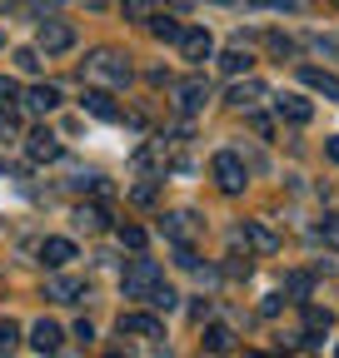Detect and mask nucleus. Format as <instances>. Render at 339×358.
Returning <instances> with one entry per match:
<instances>
[{
  "label": "nucleus",
  "instance_id": "7c9ffc66",
  "mask_svg": "<svg viewBox=\"0 0 339 358\" xmlns=\"http://www.w3.org/2000/svg\"><path fill=\"white\" fill-rule=\"evenodd\" d=\"M270 50H275V55H294V50H300V45H294L289 35H270Z\"/></svg>",
  "mask_w": 339,
  "mask_h": 358
},
{
  "label": "nucleus",
  "instance_id": "bb28decb",
  "mask_svg": "<svg viewBox=\"0 0 339 358\" xmlns=\"http://www.w3.org/2000/svg\"><path fill=\"white\" fill-rule=\"evenodd\" d=\"M20 343V324H11V319H0V353H11Z\"/></svg>",
  "mask_w": 339,
  "mask_h": 358
},
{
  "label": "nucleus",
  "instance_id": "f03ea898",
  "mask_svg": "<svg viewBox=\"0 0 339 358\" xmlns=\"http://www.w3.org/2000/svg\"><path fill=\"white\" fill-rule=\"evenodd\" d=\"M70 45H75V25H70V20H60V15H46V20H40V30H35V50L65 55Z\"/></svg>",
  "mask_w": 339,
  "mask_h": 358
},
{
  "label": "nucleus",
  "instance_id": "e433bc0d",
  "mask_svg": "<svg viewBox=\"0 0 339 358\" xmlns=\"http://www.w3.org/2000/svg\"><path fill=\"white\" fill-rule=\"evenodd\" d=\"M105 358H125V353H105Z\"/></svg>",
  "mask_w": 339,
  "mask_h": 358
},
{
  "label": "nucleus",
  "instance_id": "cd10ccee",
  "mask_svg": "<svg viewBox=\"0 0 339 358\" xmlns=\"http://www.w3.org/2000/svg\"><path fill=\"white\" fill-rule=\"evenodd\" d=\"M15 65H20L25 75H35V70H40V50H35V45H25V50H15Z\"/></svg>",
  "mask_w": 339,
  "mask_h": 358
},
{
  "label": "nucleus",
  "instance_id": "c9c22d12",
  "mask_svg": "<svg viewBox=\"0 0 339 358\" xmlns=\"http://www.w3.org/2000/svg\"><path fill=\"white\" fill-rule=\"evenodd\" d=\"M85 6H105V0H85Z\"/></svg>",
  "mask_w": 339,
  "mask_h": 358
},
{
  "label": "nucleus",
  "instance_id": "a878e982",
  "mask_svg": "<svg viewBox=\"0 0 339 358\" xmlns=\"http://www.w3.org/2000/svg\"><path fill=\"white\" fill-rule=\"evenodd\" d=\"M15 100H20V85H15L11 75H0V115H6V110H11Z\"/></svg>",
  "mask_w": 339,
  "mask_h": 358
},
{
  "label": "nucleus",
  "instance_id": "f704fd0d",
  "mask_svg": "<svg viewBox=\"0 0 339 358\" xmlns=\"http://www.w3.org/2000/svg\"><path fill=\"white\" fill-rule=\"evenodd\" d=\"M324 150H329V159H334V164H339V140H329V145H324Z\"/></svg>",
  "mask_w": 339,
  "mask_h": 358
},
{
  "label": "nucleus",
  "instance_id": "6e6552de",
  "mask_svg": "<svg viewBox=\"0 0 339 358\" xmlns=\"http://www.w3.org/2000/svg\"><path fill=\"white\" fill-rule=\"evenodd\" d=\"M46 299H50V303H80V299H90V284H85V279H65V274H60V279H50V284H46Z\"/></svg>",
  "mask_w": 339,
  "mask_h": 358
},
{
  "label": "nucleus",
  "instance_id": "4c0bfd02",
  "mask_svg": "<svg viewBox=\"0 0 339 358\" xmlns=\"http://www.w3.org/2000/svg\"><path fill=\"white\" fill-rule=\"evenodd\" d=\"M0 169H6V159H0Z\"/></svg>",
  "mask_w": 339,
  "mask_h": 358
},
{
  "label": "nucleus",
  "instance_id": "c85d7f7f",
  "mask_svg": "<svg viewBox=\"0 0 339 358\" xmlns=\"http://www.w3.org/2000/svg\"><path fill=\"white\" fill-rule=\"evenodd\" d=\"M120 244H130V249H145V229H140V224H120Z\"/></svg>",
  "mask_w": 339,
  "mask_h": 358
},
{
  "label": "nucleus",
  "instance_id": "c756f323",
  "mask_svg": "<svg viewBox=\"0 0 339 358\" xmlns=\"http://www.w3.org/2000/svg\"><path fill=\"white\" fill-rule=\"evenodd\" d=\"M319 234H324V239H329V244L339 249V214H324V224H319Z\"/></svg>",
  "mask_w": 339,
  "mask_h": 358
},
{
  "label": "nucleus",
  "instance_id": "393cba45",
  "mask_svg": "<svg viewBox=\"0 0 339 358\" xmlns=\"http://www.w3.org/2000/svg\"><path fill=\"white\" fill-rule=\"evenodd\" d=\"M160 194V179H140V185H130V204H155Z\"/></svg>",
  "mask_w": 339,
  "mask_h": 358
},
{
  "label": "nucleus",
  "instance_id": "2eb2a0df",
  "mask_svg": "<svg viewBox=\"0 0 339 358\" xmlns=\"http://www.w3.org/2000/svg\"><path fill=\"white\" fill-rule=\"evenodd\" d=\"M300 80H305L310 90H319V95H329V100H339V80H334L329 70H314V65H305V70H300Z\"/></svg>",
  "mask_w": 339,
  "mask_h": 358
},
{
  "label": "nucleus",
  "instance_id": "4be33fe9",
  "mask_svg": "<svg viewBox=\"0 0 339 358\" xmlns=\"http://www.w3.org/2000/svg\"><path fill=\"white\" fill-rule=\"evenodd\" d=\"M329 324H334V313H329V308L305 303V338H310V334H319V329H329Z\"/></svg>",
  "mask_w": 339,
  "mask_h": 358
},
{
  "label": "nucleus",
  "instance_id": "2f4dec72",
  "mask_svg": "<svg viewBox=\"0 0 339 358\" xmlns=\"http://www.w3.org/2000/svg\"><path fill=\"white\" fill-rule=\"evenodd\" d=\"M310 284H314L310 274H289V279H284V289H289V294H310Z\"/></svg>",
  "mask_w": 339,
  "mask_h": 358
},
{
  "label": "nucleus",
  "instance_id": "473e14b6",
  "mask_svg": "<svg viewBox=\"0 0 339 358\" xmlns=\"http://www.w3.org/2000/svg\"><path fill=\"white\" fill-rule=\"evenodd\" d=\"M125 15H130V20H140V15H150V0H125Z\"/></svg>",
  "mask_w": 339,
  "mask_h": 358
},
{
  "label": "nucleus",
  "instance_id": "6ab92c4d",
  "mask_svg": "<svg viewBox=\"0 0 339 358\" xmlns=\"http://www.w3.org/2000/svg\"><path fill=\"white\" fill-rule=\"evenodd\" d=\"M105 219H110V214H105L100 204H80V209H75V224H80V229H90V234L105 229Z\"/></svg>",
  "mask_w": 339,
  "mask_h": 358
},
{
  "label": "nucleus",
  "instance_id": "423d86ee",
  "mask_svg": "<svg viewBox=\"0 0 339 358\" xmlns=\"http://www.w3.org/2000/svg\"><path fill=\"white\" fill-rule=\"evenodd\" d=\"M120 334H135V338H165V324L155 319V313H120Z\"/></svg>",
  "mask_w": 339,
  "mask_h": 358
},
{
  "label": "nucleus",
  "instance_id": "20e7f679",
  "mask_svg": "<svg viewBox=\"0 0 339 358\" xmlns=\"http://www.w3.org/2000/svg\"><path fill=\"white\" fill-rule=\"evenodd\" d=\"M160 234H165L170 244H190V239L200 234V219H195V214H165V219H160Z\"/></svg>",
  "mask_w": 339,
  "mask_h": 358
},
{
  "label": "nucleus",
  "instance_id": "9b49d317",
  "mask_svg": "<svg viewBox=\"0 0 339 358\" xmlns=\"http://www.w3.org/2000/svg\"><path fill=\"white\" fill-rule=\"evenodd\" d=\"M25 155L35 159V164H50V159H60V140L50 129H35L30 140H25Z\"/></svg>",
  "mask_w": 339,
  "mask_h": 358
},
{
  "label": "nucleus",
  "instance_id": "a211bd4d",
  "mask_svg": "<svg viewBox=\"0 0 339 358\" xmlns=\"http://www.w3.org/2000/svg\"><path fill=\"white\" fill-rule=\"evenodd\" d=\"M205 348L209 353H235V329L230 324H209L205 329Z\"/></svg>",
  "mask_w": 339,
  "mask_h": 358
},
{
  "label": "nucleus",
  "instance_id": "5701e85b",
  "mask_svg": "<svg viewBox=\"0 0 339 358\" xmlns=\"http://www.w3.org/2000/svg\"><path fill=\"white\" fill-rule=\"evenodd\" d=\"M145 303H150V308H160V313H170V308H175V303H180V294H175V289H170V284L160 279V284H155V294H150Z\"/></svg>",
  "mask_w": 339,
  "mask_h": 358
},
{
  "label": "nucleus",
  "instance_id": "aec40b11",
  "mask_svg": "<svg viewBox=\"0 0 339 358\" xmlns=\"http://www.w3.org/2000/svg\"><path fill=\"white\" fill-rule=\"evenodd\" d=\"M150 35H155V40H170V45H180L185 25H180V20H170V15H155V20H150Z\"/></svg>",
  "mask_w": 339,
  "mask_h": 358
},
{
  "label": "nucleus",
  "instance_id": "58836bf2",
  "mask_svg": "<svg viewBox=\"0 0 339 358\" xmlns=\"http://www.w3.org/2000/svg\"><path fill=\"white\" fill-rule=\"evenodd\" d=\"M334 6H339V0H334Z\"/></svg>",
  "mask_w": 339,
  "mask_h": 358
},
{
  "label": "nucleus",
  "instance_id": "9d476101",
  "mask_svg": "<svg viewBox=\"0 0 339 358\" xmlns=\"http://www.w3.org/2000/svg\"><path fill=\"white\" fill-rule=\"evenodd\" d=\"M275 115L289 120V124H310V120H314V105H310L305 95H279V100H275Z\"/></svg>",
  "mask_w": 339,
  "mask_h": 358
},
{
  "label": "nucleus",
  "instance_id": "72a5a7b5",
  "mask_svg": "<svg viewBox=\"0 0 339 358\" xmlns=\"http://www.w3.org/2000/svg\"><path fill=\"white\" fill-rule=\"evenodd\" d=\"M254 6H270V10H300V0H254Z\"/></svg>",
  "mask_w": 339,
  "mask_h": 358
},
{
  "label": "nucleus",
  "instance_id": "0eeeda50",
  "mask_svg": "<svg viewBox=\"0 0 339 358\" xmlns=\"http://www.w3.org/2000/svg\"><path fill=\"white\" fill-rule=\"evenodd\" d=\"M90 75H100V80H110V85H125V80H130V65H125L115 50H95Z\"/></svg>",
  "mask_w": 339,
  "mask_h": 358
},
{
  "label": "nucleus",
  "instance_id": "f3484780",
  "mask_svg": "<svg viewBox=\"0 0 339 358\" xmlns=\"http://www.w3.org/2000/svg\"><path fill=\"white\" fill-rule=\"evenodd\" d=\"M30 343H35L40 353H55V348H60V324H50V319H40V324L30 329Z\"/></svg>",
  "mask_w": 339,
  "mask_h": 358
},
{
  "label": "nucleus",
  "instance_id": "f8f14e48",
  "mask_svg": "<svg viewBox=\"0 0 339 358\" xmlns=\"http://www.w3.org/2000/svg\"><path fill=\"white\" fill-rule=\"evenodd\" d=\"M70 259H75L70 239H46V244H40V264H46V268H65Z\"/></svg>",
  "mask_w": 339,
  "mask_h": 358
},
{
  "label": "nucleus",
  "instance_id": "f257e3e1",
  "mask_svg": "<svg viewBox=\"0 0 339 358\" xmlns=\"http://www.w3.org/2000/svg\"><path fill=\"white\" fill-rule=\"evenodd\" d=\"M160 279H165V268H160L155 259L135 254L130 264H125V274H120V289H125V299H150Z\"/></svg>",
  "mask_w": 339,
  "mask_h": 358
},
{
  "label": "nucleus",
  "instance_id": "412c9836",
  "mask_svg": "<svg viewBox=\"0 0 339 358\" xmlns=\"http://www.w3.org/2000/svg\"><path fill=\"white\" fill-rule=\"evenodd\" d=\"M254 100H265V85H260V80H244V85H235V90H230V105H240V110H244V105H254Z\"/></svg>",
  "mask_w": 339,
  "mask_h": 358
},
{
  "label": "nucleus",
  "instance_id": "ddd939ff",
  "mask_svg": "<svg viewBox=\"0 0 339 358\" xmlns=\"http://www.w3.org/2000/svg\"><path fill=\"white\" fill-rule=\"evenodd\" d=\"M244 244H249V249H260V254H275V249H279L275 229H265L260 219H249V224H244Z\"/></svg>",
  "mask_w": 339,
  "mask_h": 358
},
{
  "label": "nucleus",
  "instance_id": "4468645a",
  "mask_svg": "<svg viewBox=\"0 0 339 358\" xmlns=\"http://www.w3.org/2000/svg\"><path fill=\"white\" fill-rule=\"evenodd\" d=\"M55 105H60V90L55 85H35L30 95H25V110H35V115H50Z\"/></svg>",
  "mask_w": 339,
  "mask_h": 358
},
{
  "label": "nucleus",
  "instance_id": "dca6fc26",
  "mask_svg": "<svg viewBox=\"0 0 339 358\" xmlns=\"http://www.w3.org/2000/svg\"><path fill=\"white\" fill-rule=\"evenodd\" d=\"M85 110H90L95 120H120V105L105 95V90H85Z\"/></svg>",
  "mask_w": 339,
  "mask_h": 358
},
{
  "label": "nucleus",
  "instance_id": "39448f33",
  "mask_svg": "<svg viewBox=\"0 0 339 358\" xmlns=\"http://www.w3.org/2000/svg\"><path fill=\"white\" fill-rule=\"evenodd\" d=\"M205 100H209V80H180L175 85V105L185 110V115H195V110H205Z\"/></svg>",
  "mask_w": 339,
  "mask_h": 358
},
{
  "label": "nucleus",
  "instance_id": "1a4fd4ad",
  "mask_svg": "<svg viewBox=\"0 0 339 358\" xmlns=\"http://www.w3.org/2000/svg\"><path fill=\"white\" fill-rule=\"evenodd\" d=\"M180 50H185L190 65H205L209 55H215V40H209V30H185L180 35Z\"/></svg>",
  "mask_w": 339,
  "mask_h": 358
},
{
  "label": "nucleus",
  "instance_id": "7ed1b4c3",
  "mask_svg": "<svg viewBox=\"0 0 339 358\" xmlns=\"http://www.w3.org/2000/svg\"><path fill=\"white\" fill-rule=\"evenodd\" d=\"M209 169H215V185H220L225 194H240V189H244V164H240V155L220 150V155H215V164H209Z\"/></svg>",
  "mask_w": 339,
  "mask_h": 358
},
{
  "label": "nucleus",
  "instance_id": "b1692460",
  "mask_svg": "<svg viewBox=\"0 0 339 358\" xmlns=\"http://www.w3.org/2000/svg\"><path fill=\"white\" fill-rule=\"evenodd\" d=\"M220 70H225V75H244V70H249V50H225V55H220Z\"/></svg>",
  "mask_w": 339,
  "mask_h": 358
}]
</instances>
